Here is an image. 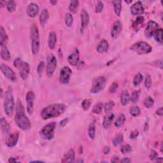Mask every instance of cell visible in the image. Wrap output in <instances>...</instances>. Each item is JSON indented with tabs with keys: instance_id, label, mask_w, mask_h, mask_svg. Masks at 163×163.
Wrapping results in <instances>:
<instances>
[{
	"instance_id": "6da1fadb",
	"label": "cell",
	"mask_w": 163,
	"mask_h": 163,
	"mask_svg": "<svg viewBox=\"0 0 163 163\" xmlns=\"http://www.w3.org/2000/svg\"><path fill=\"white\" fill-rule=\"evenodd\" d=\"M15 122L20 129L24 131L29 130L31 128V122L25 114V110L21 100L18 99L15 110Z\"/></svg>"
},
{
	"instance_id": "7a4b0ae2",
	"label": "cell",
	"mask_w": 163,
	"mask_h": 163,
	"mask_svg": "<svg viewBox=\"0 0 163 163\" xmlns=\"http://www.w3.org/2000/svg\"><path fill=\"white\" fill-rule=\"evenodd\" d=\"M66 106L62 103H56L49 105L43 108L41 112V117L43 120H49L50 118L60 116L65 112Z\"/></svg>"
},
{
	"instance_id": "3957f363",
	"label": "cell",
	"mask_w": 163,
	"mask_h": 163,
	"mask_svg": "<svg viewBox=\"0 0 163 163\" xmlns=\"http://www.w3.org/2000/svg\"><path fill=\"white\" fill-rule=\"evenodd\" d=\"M30 38L31 39V51L33 55H37L39 52L40 42L38 28L36 24H33L31 27Z\"/></svg>"
},
{
	"instance_id": "277c9868",
	"label": "cell",
	"mask_w": 163,
	"mask_h": 163,
	"mask_svg": "<svg viewBox=\"0 0 163 163\" xmlns=\"http://www.w3.org/2000/svg\"><path fill=\"white\" fill-rule=\"evenodd\" d=\"M14 66L19 71V74L23 80H26L30 73V66L26 62L23 61L20 58L14 61Z\"/></svg>"
},
{
	"instance_id": "5b68a950",
	"label": "cell",
	"mask_w": 163,
	"mask_h": 163,
	"mask_svg": "<svg viewBox=\"0 0 163 163\" xmlns=\"http://www.w3.org/2000/svg\"><path fill=\"white\" fill-rule=\"evenodd\" d=\"M4 108H5V112L8 116H12L15 110V102L12 93L10 89H9L6 92Z\"/></svg>"
},
{
	"instance_id": "8992f818",
	"label": "cell",
	"mask_w": 163,
	"mask_h": 163,
	"mask_svg": "<svg viewBox=\"0 0 163 163\" xmlns=\"http://www.w3.org/2000/svg\"><path fill=\"white\" fill-rule=\"evenodd\" d=\"M56 127V123L52 122L46 124L43 128L39 131V134L43 140H50L54 137V132Z\"/></svg>"
},
{
	"instance_id": "52a82bcc",
	"label": "cell",
	"mask_w": 163,
	"mask_h": 163,
	"mask_svg": "<svg viewBox=\"0 0 163 163\" xmlns=\"http://www.w3.org/2000/svg\"><path fill=\"white\" fill-rule=\"evenodd\" d=\"M130 50L138 54H147L152 52V48L150 44L145 42H139L130 47Z\"/></svg>"
},
{
	"instance_id": "ba28073f",
	"label": "cell",
	"mask_w": 163,
	"mask_h": 163,
	"mask_svg": "<svg viewBox=\"0 0 163 163\" xmlns=\"http://www.w3.org/2000/svg\"><path fill=\"white\" fill-rule=\"evenodd\" d=\"M57 66V59L54 54H50L47 59L46 72L47 76L52 77L55 72Z\"/></svg>"
},
{
	"instance_id": "9c48e42d",
	"label": "cell",
	"mask_w": 163,
	"mask_h": 163,
	"mask_svg": "<svg viewBox=\"0 0 163 163\" xmlns=\"http://www.w3.org/2000/svg\"><path fill=\"white\" fill-rule=\"evenodd\" d=\"M106 78L104 77H98L93 80L92 88L90 90V93L92 94H97L100 93L104 89L106 85Z\"/></svg>"
},
{
	"instance_id": "30bf717a",
	"label": "cell",
	"mask_w": 163,
	"mask_h": 163,
	"mask_svg": "<svg viewBox=\"0 0 163 163\" xmlns=\"http://www.w3.org/2000/svg\"><path fill=\"white\" fill-rule=\"evenodd\" d=\"M72 74V70L68 66H64L60 71L59 80L62 84H67Z\"/></svg>"
},
{
	"instance_id": "8fae6325",
	"label": "cell",
	"mask_w": 163,
	"mask_h": 163,
	"mask_svg": "<svg viewBox=\"0 0 163 163\" xmlns=\"http://www.w3.org/2000/svg\"><path fill=\"white\" fill-rule=\"evenodd\" d=\"M159 28V24L153 21H150L146 26L145 29V34L147 38H150L154 35V33Z\"/></svg>"
},
{
	"instance_id": "7c38bea8",
	"label": "cell",
	"mask_w": 163,
	"mask_h": 163,
	"mask_svg": "<svg viewBox=\"0 0 163 163\" xmlns=\"http://www.w3.org/2000/svg\"><path fill=\"white\" fill-rule=\"evenodd\" d=\"M1 71L2 73L4 75L7 79H9V80L11 82H15L17 80L16 76H15V74L14 72V71L11 70L9 66L5 64H1Z\"/></svg>"
},
{
	"instance_id": "4fadbf2b",
	"label": "cell",
	"mask_w": 163,
	"mask_h": 163,
	"mask_svg": "<svg viewBox=\"0 0 163 163\" xmlns=\"http://www.w3.org/2000/svg\"><path fill=\"white\" fill-rule=\"evenodd\" d=\"M26 102H27V111L29 115L33 112L34 109V101L35 95L33 91H29L26 94Z\"/></svg>"
},
{
	"instance_id": "5bb4252c",
	"label": "cell",
	"mask_w": 163,
	"mask_h": 163,
	"mask_svg": "<svg viewBox=\"0 0 163 163\" xmlns=\"http://www.w3.org/2000/svg\"><path fill=\"white\" fill-rule=\"evenodd\" d=\"M122 29V22L119 21V20H116L113 24L111 29V37L112 38H117L120 33H121Z\"/></svg>"
},
{
	"instance_id": "9a60e30c",
	"label": "cell",
	"mask_w": 163,
	"mask_h": 163,
	"mask_svg": "<svg viewBox=\"0 0 163 163\" xmlns=\"http://www.w3.org/2000/svg\"><path fill=\"white\" fill-rule=\"evenodd\" d=\"M131 13L133 15H140L144 14V8L141 1H137L131 6Z\"/></svg>"
},
{
	"instance_id": "2e32d148",
	"label": "cell",
	"mask_w": 163,
	"mask_h": 163,
	"mask_svg": "<svg viewBox=\"0 0 163 163\" xmlns=\"http://www.w3.org/2000/svg\"><path fill=\"white\" fill-rule=\"evenodd\" d=\"M19 133H14L9 135L6 139L5 144L8 147H14L17 145L19 140Z\"/></svg>"
},
{
	"instance_id": "e0dca14e",
	"label": "cell",
	"mask_w": 163,
	"mask_h": 163,
	"mask_svg": "<svg viewBox=\"0 0 163 163\" xmlns=\"http://www.w3.org/2000/svg\"><path fill=\"white\" fill-rule=\"evenodd\" d=\"M27 14L31 18H34L38 15L39 12L38 6L34 3H31L27 7Z\"/></svg>"
},
{
	"instance_id": "ac0fdd59",
	"label": "cell",
	"mask_w": 163,
	"mask_h": 163,
	"mask_svg": "<svg viewBox=\"0 0 163 163\" xmlns=\"http://www.w3.org/2000/svg\"><path fill=\"white\" fill-rule=\"evenodd\" d=\"M80 60V56H79V52L78 49H75L73 53L69 55L67 58V61L70 65L72 66H77Z\"/></svg>"
},
{
	"instance_id": "d6986e66",
	"label": "cell",
	"mask_w": 163,
	"mask_h": 163,
	"mask_svg": "<svg viewBox=\"0 0 163 163\" xmlns=\"http://www.w3.org/2000/svg\"><path fill=\"white\" fill-rule=\"evenodd\" d=\"M109 49V43L107 42L106 39H102L97 46V52L99 54H103L106 52Z\"/></svg>"
},
{
	"instance_id": "ffe728a7",
	"label": "cell",
	"mask_w": 163,
	"mask_h": 163,
	"mask_svg": "<svg viewBox=\"0 0 163 163\" xmlns=\"http://www.w3.org/2000/svg\"><path fill=\"white\" fill-rule=\"evenodd\" d=\"M81 26H82V29L83 30L85 29L87 26L89 25V14L87 13V11L85 10H82L81 14Z\"/></svg>"
},
{
	"instance_id": "44dd1931",
	"label": "cell",
	"mask_w": 163,
	"mask_h": 163,
	"mask_svg": "<svg viewBox=\"0 0 163 163\" xmlns=\"http://www.w3.org/2000/svg\"><path fill=\"white\" fill-rule=\"evenodd\" d=\"M75 152L73 149H71L68 150L64 156H63L61 162H73L75 161Z\"/></svg>"
},
{
	"instance_id": "7402d4cb",
	"label": "cell",
	"mask_w": 163,
	"mask_h": 163,
	"mask_svg": "<svg viewBox=\"0 0 163 163\" xmlns=\"http://www.w3.org/2000/svg\"><path fill=\"white\" fill-rule=\"evenodd\" d=\"M0 126H1V130L3 134H7L9 133L10 131V126L6 119L3 117L0 118Z\"/></svg>"
},
{
	"instance_id": "603a6c76",
	"label": "cell",
	"mask_w": 163,
	"mask_h": 163,
	"mask_svg": "<svg viewBox=\"0 0 163 163\" xmlns=\"http://www.w3.org/2000/svg\"><path fill=\"white\" fill-rule=\"evenodd\" d=\"M114 117H115V115L112 113H110L106 115V116L104 117V119H103V128L105 129L109 128L112 124Z\"/></svg>"
},
{
	"instance_id": "cb8c5ba5",
	"label": "cell",
	"mask_w": 163,
	"mask_h": 163,
	"mask_svg": "<svg viewBox=\"0 0 163 163\" xmlns=\"http://www.w3.org/2000/svg\"><path fill=\"white\" fill-rule=\"evenodd\" d=\"M49 18V13L48 10L43 9L40 15H39V23H40V24L42 27L45 26V24L47 23V21H48Z\"/></svg>"
},
{
	"instance_id": "d4e9b609",
	"label": "cell",
	"mask_w": 163,
	"mask_h": 163,
	"mask_svg": "<svg viewBox=\"0 0 163 163\" xmlns=\"http://www.w3.org/2000/svg\"><path fill=\"white\" fill-rule=\"evenodd\" d=\"M8 40H9V38H8L5 30L1 26L0 27V45H1V47H6L8 43Z\"/></svg>"
},
{
	"instance_id": "484cf974",
	"label": "cell",
	"mask_w": 163,
	"mask_h": 163,
	"mask_svg": "<svg viewBox=\"0 0 163 163\" xmlns=\"http://www.w3.org/2000/svg\"><path fill=\"white\" fill-rule=\"evenodd\" d=\"M57 42V37L56 34L54 32H50L49 33V39H48V44L49 49L51 50H53L55 48V44H56Z\"/></svg>"
},
{
	"instance_id": "4316f807",
	"label": "cell",
	"mask_w": 163,
	"mask_h": 163,
	"mask_svg": "<svg viewBox=\"0 0 163 163\" xmlns=\"http://www.w3.org/2000/svg\"><path fill=\"white\" fill-rule=\"evenodd\" d=\"M145 21V19L143 16H138L136 19H135V21L133 22V29L136 31H138L139 29L141 28V27L142 26L143 24H144Z\"/></svg>"
},
{
	"instance_id": "83f0119b",
	"label": "cell",
	"mask_w": 163,
	"mask_h": 163,
	"mask_svg": "<svg viewBox=\"0 0 163 163\" xmlns=\"http://www.w3.org/2000/svg\"><path fill=\"white\" fill-rule=\"evenodd\" d=\"M130 101V95L128 90H123L121 94V102L123 106H126Z\"/></svg>"
},
{
	"instance_id": "f1b7e54d",
	"label": "cell",
	"mask_w": 163,
	"mask_h": 163,
	"mask_svg": "<svg viewBox=\"0 0 163 163\" xmlns=\"http://www.w3.org/2000/svg\"><path fill=\"white\" fill-rule=\"evenodd\" d=\"M125 121H126V117L124 114L120 113L118 115L116 121L115 122V126L117 128H120L124 126Z\"/></svg>"
},
{
	"instance_id": "f546056e",
	"label": "cell",
	"mask_w": 163,
	"mask_h": 163,
	"mask_svg": "<svg viewBox=\"0 0 163 163\" xmlns=\"http://www.w3.org/2000/svg\"><path fill=\"white\" fill-rule=\"evenodd\" d=\"M112 4L115 14H116L117 16H120L122 10V1L115 0V1H112Z\"/></svg>"
},
{
	"instance_id": "4dcf8cb0",
	"label": "cell",
	"mask_w": 163,
	"mask_h": 163,
	"mask_svg": "<svg viewBox=\"0 0 163 163\" xmlns=\"http://www.w3.org/2000/svg\"><path fill=\"white\" fill-rule=\"evenodd\" d=\"M1 57L4 61H9L10 59V53L6 47H1Z\"/></svg>"
},
{
	"instance_id": "1f68e13d",
	"label": "cell",
	"mask_w": 163,
	"mask_h": 163,
	"mask_svg": "<svg viewBox=\"0 0 163 163\" xmlns=\"http://www.w3.org/2000/svg\"><path fill=\"white\" fill-rule=\"evenodd\" d=\"M124 140V136L122 134H118L116 136H115L112 141L113 145L115 146H118L122 144V143Z\"/></svg>"
},
{
	"instance_id": "d6a6232c",
	"label": "cell",
	"mask_w": 163,
	"mask_h": 163,
	"mask_svg": "<svg viewBox=\"0 0 163 163\" xmlns=\"http://www.w3.org/2000/svg\"><path fill=\"white\" fill-rule=\"evenodd\" d=\"M154 37L158 43H162V29L159 28L154 34Z\"/></svg>"
},
{
	"instance_id": "836d02e7",
	"label": "cell",
	"mask_w": 163,
	"mask_h": 163,
	"mask_svg": "<svg viewBox=\"0 0 163 163\" xmlns=\"http://www.w3.org/2000/svg\"><path fill=\"white\" fill-rule=\"evenodd\" d=\"M88 134L91 140H94L96 136V127H95L94 123L90 124L88 129Z\"/></svg>"
},
{
	"instance_id": "e575fe53",
	"label": "cell",
	"mask_w": 163,
	"mask_h": 163,
	"mask_svg": "<svg viewBox=\"0 0 163 163\" xmlns=\"http://www.w3.org/2000/svg\"><path fill=\"white\" fill-rule=\"evenodd\" d=\"M6 9L9 11V12L11 13L15 10L16 9V3L14 1H9L6 2Z\"/></svg>"
},
{
	"instance_id": "d590c367",
	"label": "cell",
	"mask_w": 163,
	"mask_h": 163,
	"mask_svg": "<svg viewBox=\"0 0 163 163\" xmlns=\"http://www.w3.org/2000/svg\"><path fill=\"white\" fill-rule=\"evenodd\" d=\"M103 108V105L101 103H98L95 105L92 110V113L94 114H100L102 112V110Z\"/></svg>"
},
{
	"instance_id": "8d00e7d4",
	"label": "cell",
	"mask_w": 163,
	"mask_h": 163,
	"mask_svg": "<svg viewBox=\"0 0 163 163\" xmlns=\"http://www.w3.org/2000/svg\"><path fill=\"white\" fill-rule=\"evenodd\" d=\"M73 22V17L72 15L70 13H67L65 15V24L67 27H71Z\"/></svg>"
},
{
	"instance_id": "74e56055",
	"label": "cell",
	"mask_w": 163,
	"mask_h": 163,
	"mask_svg": "<svg viewBox=\"0 0 163 163\" xmlns=\"http://www.w3.org/2000/svg\"><path fill=\"white\" fill-rule=\"evenodd\" d=\"M143 76L141 73H138L136 75H135L133 80V83L134 86H138L141 83L142 80H143Z\"/></svg>"
},
{
	"instance_id": "f35d334b",
	"label": "cell",
	"mask_w": 163,
	"mask_h": 163,
	"mask_svg": "<svg viewBox=\"0 0 163 163\" xmlns=\"http://www.w3.org/2000/svg\"><path fill=\"white\" fill-rule=\"evenodd\" d=\"M140 97V92L138 90H134L130 96V101L133 103H136L139 100Z\"/></svg>"
},
{
	"instance_id": "ab89813d",
	"label": "cell",
	"mask_w": 163,
	"mask_h": 163,
	"mask_svg": "<svg viewBox=\"0 0 163 163\" xmlns=\"http://www.w3.org/2000/svg\"><path fill=\"white\" fill-rule=\"evenodd\" d=\"M114 106H115V103L113 101H110L108 103H106L104 105V106H103L105 112L106 113H109L110 111L113 109Z\"/></svg>"
},
{
	"instance_id": "60d3db41",
	"label": "cell",
	"mask_w": 163,
	"mask_h": 163,
	"mask_svg": "<svg viewBox=\"0 0 163 163\" xmlns=\"http://www.w3.org/2000/svg\"><path fill=\"white\" fill-rule=\"evenodd\" d=\"M78 6V1L77 0H73V1H70L69 5V10L71 12H75Z\"/></svg>"
},
{
	"instance_id": "b9f144b4",
	"label": "cell",
	"mask_w": 163,
	"mask_h": 163,
	"mask_svg": "<svg viewBox=\"0 0 163 163\" xmlns=\"http://www.w3.org/2000/svg\"><path fill=\"white\" fill-rule=\"evenodd\" d=\"M129 112H130V114L132 115L133 117H137L140 113V109L138 106H133L132 108L130 109Z\"/></svg>"
},
{
	"instance_id": "7bdbcfd3",
	"label": "cell",
	"mask_w": 163,
	"mask_h": 163,
	"mask_svg": "<svg viewBox=\"0 0 163 163\" xmlns=\"http://www.w3.org/2000/svg\"><path fill=\"white\" fill-rule=\"evenodd\" d=\"M154 104V100L151 97H147L144 101V105L147 108L152 107Z\"/></svg>"
},
{
	"instance_id": "ee69618b",
	"label": "cell",
	"mask_w": 163,
	"mask_h": 163,
	"mask_svg": "<svg viewBox=\"0 0 163 163\" xmlns=\"http://www.w3.org/2000/svg\"><path fill=\"white\" fill-rule=\"evenodd\" d=\"M91 99H85L82 102V106L84 110H88L91 105Z\"/></svg>"
},
{
	"instance_id": "f6af8a7d",
	"label": "cell",
	"mask_w": 163,
	"mask_h": 163,
	"mask_svg": "<svg viewBox=\"0 0 163 163\" xmlns=\"http://www.w3.org/2000/svg\"><path fill=\"white\" fill-rule=\"evenodd\" d=\"M131 151H132V148H131V146L128 144L122 145L121 148V152L123 154L130 153Z\"/></svg>"
},
{
	"instance_id": "bcb514c9",
	"label": "cell",
	"mask_w": 163,
	"mask_h": 163,
	"mask_svg": "<svg viewBox=\"0 0 163 163\" xmlns=\"http://www.w3.org/2000/svg\"><path fill=\"white\" fill-rule=\"evenodd\" d=\"M45 68V62L43 61H41L39 63L37 67V73L39 77L42 76V74L43 72V70Z\"/></svg>"
},
{
	"instance_id": "7dc6e473",
	"label": "cell",
	"mask_w": 163,
	"mask_h": 163,
	"mask_svg": "<svg viewBox=\"0 0 163 163\" xmlns=\"http://www.w3.org/2000/svg\"><path fill=\"white\" fill-rule=\"evenodd\" d=\"M104 8V3L102 1H98L95 6V11L96 13H101Z\"/></svg>"
},
{
	"instance_id": "c3c4849f",
	"label": "cell",
	"mask_w": 163,
	"mask_h": 163,
	"mask_svg": "<svg viewBox=\"0 0 163 163\" xmlns=\"http://www.w3.org/2000/svg\"><path fill=\"white\" fill-rule=\"evenodd\" d=\"M152 78H151V77L150 75H147L145 78V85L146 87V89H150L151 86H152Z\"/></svg>"
},
{
	"instance_id": "681fc988",
	"label": "cell",
	"mask_w": 163,
	"mask_h": 163,
	"mask_svg": "<svg viewBox=\"0 0 163 163\" xmlns=\"http://www.w3.org/2000/svg\"><path fill=\"white\" fill-rule=\"evenodd\" d=\"M118 83L116 82H113L112 85H111L109 87V92L110 93H115V92H116L117 89H118Z\"/></svg>"
},
{
	"instance_id": "f907efd6",
	"label": "cell",
	"mask_w": 163,
	"mask_h": 163,
	"mask_svg": "<svg viewBox=\"0 0 163 163\" xmlns=\"http://www.w3.org/2000/svg\"><path fill=\"white\" fill-rule=\"evenodd\" d=\"M158 157V154L157 153L156 151L154 150H151V153L150 155V159L151 161H155Z\"/></svg>"
},
{
	"instance_id": "816d5d0a",
	"label": "cell",
	"mask_w": 163,
	"mask_h": 163,
	"mask_svg": "<svg viewBox=\"0 0 163 163\" xmlns=\"http://www.w3.org/2000/svg\"><path fill=\"white\" fill-rule=\"evenodd\" d=\"M138 135H139V131L135 130L131 133L129 138L131 140H134V139H136L138 136Z\"/></svg>"
},
{
	"instance_id": "f5cc1de1",
	"label": "cell",
	"mask_w": 163,
	"mask_h": 163,
	"mask_svg": "<svg viewBox=\"0 0 163 163\" xmlns=\"http://www.w3.org/2000/svg\"><path fill=\"white\" fill-rule=\"evenodd\" d=\"M70 121V119L68 118H64L63 119V120H62L60 122V126L61 127H65L67 124V122H69Z\"/></svg>"
},
{
	"instance_id": "db71d44e",
	"label": "cell",
	"mask_w": 163,
	"mask_h": 163,
	"mask_svg": "<svg viewBox=\"0 0 163 163\" xmlns=\"http://www.w3.org/2000/svg\"><path fill=\"white\" fill-rule=\"evenodd\" d=\"M120 158H119L118 156H115L111 160V162H120Z\"/></svg>"
},
{
	"instance_id": "11a10c76",
	"label": "cell",
	"mask_w": 163,
	"mask_h": 163,
	"mask_svg": "<svg viewBox=\"0 0 163 163\" xmlns=\"http://www.w3.org/2000/svg\"><path fill=\"white\" fill-rule=\"evenodd\" d=\"M131 162V161L128 157H124L122 159H121L120 161V162H122V163H129Z\"/></svg>"
},
{
	"instance_id": "9f6ffc18",
	"label": "cell",
	"mask_w": 163,
	"mask_h": 163,
	"mask_svg": "<svg viewBox=\"0 0 163 163\" xmlns=\"http://www.w3.org/2000/svg\"><path fill=\"white\" fill-rule=\"evenodd\" d=\"M163 113V110H162V107H160L156 110V114L159 115V116H162Z\"/></svg>"
},
{
	"instance_id": "6f0895ef",
	"label": "cell",
	"mask_w": 163,
	"mask_h": 163,
	"mask_svg": "<svg viewBox=\"0 0 163 163\" xmlns=\"http://www.w3.org/2000/svg\"><path fill=\"white\" fill-rule=\"evenodd\" d=\"M110 149L109 146H105L104 148V150H103V152H104L105 154H108L110 152Z\"/></svg>"
},
{
	"instance_id": "680465c9",
	"label": "cell",
	"mask_w": 163,
	"mask_h": 163,
	"mask_svg": "<svg viewBox=\"0 0 163 163\" xmlns=\"http://www.w3.org/2000/svg\"><path fill=\"white\" fill-rule=\"evenodd\" d=\"M8 162H17V159H15V157H10L9 159L8 160Z\"/></svg>"
},
{
	"instance_id": "91938a15",
	"label": "cell",
	"mask_w": 163,
	"mask_h": 163,
	"mask_svg": "<svg viewBox=\"0 0 163 163\" xmlns=\"http://www.w3.org/2000/svg\"><path fill=\"white\" fill-rule=\"evenodd\" d=\"M155 161H156V162H162V157H157V159H156V160H155Z\"/></svg>"
},
{
	"instance_id": "94428289",
	"label": "cell",
	"mask_w": 163,
	"mask_h": 163,
	"mask_svg": "<svg viewBox=\"0 0 163 163\" xmlns=\"http://www.w3.org/2000/svg\"><path fill=\"white\" fill-rule=\"evenodd\" d=\"M50 3L52 4L53 5H55V4H56L57 3V1H50Z\"/></svg>"
},
{
	"instance_id": "6125c7cd",
	"label": "cell",
	"mask_w": 163,
	"mask_h": 163,
	"mask_svg": "<svg viewBox=\"0 0 163 163\" xmlns=\"http://www.w3.org/2000/svg\"><path fill=\"white\" fill-rule=\"evenodd\" d=\"M4 3H5V2H3V1H1L0 2V6H1V8H3L4 6Z\"/></svg>"
},
{
	"instance_id": "be15d7a7",
	"label": "cell",
	"mask_w": 163,
	"mask_h": 163,
	"mask_svg": "<svg viewBox=\"0 0 163 163\" xmlns=\"http://www.w3.org/2000/svg\"><path fill=\"white\" fill-rule=\"evenodd\" d=\"M125 3H128V4H129L131 3H132V1H125Z\"/></svg>"
}]
</instances>
